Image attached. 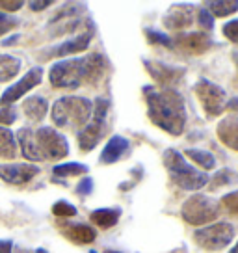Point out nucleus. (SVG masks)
Returning a JSON list of instances; mask_svg holds the SVG:
<instances>
[{"instance_id": "31", "label": "nucleus", "mask_w": 238, "mask_h": 253, "mask_svg": "<svg viewBox=\"0 0 238 253\" xmlns=\"http://www.w3.org/2000/svg\"><path fill=\"white\" fill-rule=\"evenodd\" d=\"M222 34L231 41V43H237L238 45V19H233V21L223 24Z\"/></svg>"}, {"instance_id": "24", "label": "nucleus", "mask_w": 238, "mask_h": 253, "mask_svg": "<svg viewBox=\"0 0 238 253\" xmlns=\"http://www.w3.org/2000/svg\"><path fill=\"white\" fill-rule=\"evenodd\" d=\"M89 171V168L86 164L80 162H65V164H58L54 166L52 173L56 177H77V175H86Z\"/></svg>"}, {"instance_id": "3", "label": "nucleus", "mask_w": 238, "mask_h": 253, "mask_svg": "<svg viewBox=\"0 0 238 253\" xmlns=\"http://www.w3.org/2000/svg\"><path fill=\"white\" fill-rule=\"evenodd\" d=\"M17 140L23 151V157L32 162L58 160L69 155L67 138L52 126H41V128L24 126L17 132Z\"/></svg>"}, {"instance_id": "16", "label": "nucleus", "mask_w": 238, "mask_h": 253, "mask_svg": "<svg viewBox=\"0 0 238 253\" xmlns=\"http://www.w3.org/2000/svg\"><path fill=\"white\" fill-rule=\"evenodd\" d=\"M128 147H130V142H128L125 136H112L108 143L104 145L103 153H101V158H99V162L101 164H114V162H118L121 158L127 155Z\"/></svg>"}, {"instance_id": "40", "label": "nucleus", "mask_w": 238, "mask_h": 253, "mask_svg": "<svg viewBox=\"0 0 238 253\" xmlns=\"http://www.w3.org/2000/svg\"><path fill=\"white\" fill-rule=\"evenodd\" d=\"M36 253H48V252L45 250V248H38V250H36Z\"/></svg>"}, {"instance_id": "19", "label": "nucleus", "mask_w": 238, "mask_h": 253, "mask_svg": "<svg viewBox=\"0 0 238 253\" xmlns=\"http://www.w3.org/2000/svg\"><path fill=\"white\" fill-rule=\"evenodd\" d=\"M23 112L30 121H36V123L43 121L48 112L47 99H43V97H30V99H26L23 103Z\"/></svg>"}, {"instance_id": "4", "label": "nucleus", "mask_w": 238, "mask_h": 253, "mask_svg": "<svg viewBox=\"0 0 238 253\" xmlns=\"http://www.w3.org/2000/svg\"><path fill=\"white\" fill-rule=\"evenodd\" d=\"M93 104L86 97H62L52 104V121L62 128H82L91 119Z\"/></svg>"}, {"instance_id": "36", "label": "nucleus", "mask_w": 238, "mask_h": 253, "mask_svg": "<svg viewBox=\"0 0 238 253\" xmlns=\"http://www.w3.org/2000/svg\"><path fill=\"white\" fill-rule=\"evenodd\" d=\"M28 6H30V9H32V11H43V9H47V8H50V6H52V2H50V0H43V2H36V0H34V2H28Z\"/></svg>"}, {"instance_id": "35", "label": "nucleus", "mask_w": 238, "mask_h": 253, "mask_svg": "<svg viewBox=\"0 0 238 253\" xmlns=\"http://www.w3.org/2000/svg\"><path fill=\"white\" fill-rule=\"evenodd\" d=\"M24 6L23 0H0V9H2V13H8V11H17V9H21Z\"/></svg>"}, {"instance_id": "15", "label": "nucleus", "mask_w": 238, "mask_h": 253, "mask_svg": "<svg viewBox=\"0 0 238 253\" xmlns=\"http://www.w3.org/2000/svg\"><path fill=\"white\" fill-rule=\"evenodd\" d=\"M91 38H93V26L89 28V30L82 32L80 36L77 38H73V40H67L64 41L62 45H58V47L50 48V54L48 56H58V58H62V56H69V54H79V52H84L87 47H89V43H91Z\"/></svg>"}, {"instance_id": "30", "label": "nucleus", "mask_w": 238, "mask_h": 253, "mask_svg": "<svg viewBox=\"0 0 238 253\" xmlns=\"http://www.w3.org/2000/svg\"><path fill=\"white\" fill-rule=\"evenodd\" d=\"M17 24H19V19H17V17L8 15V13H2V11H0V38L6 36L9 30L17 28Z\"/></svg>"}, {"instance_id": "1", "label": "nucleus", "mask_w": 238, "mask_h": 253, "mask_svg": "<svg viewBox=\"0 0 238 253\" xmlns=\"http://www.w3.org/2000/svg\"><path fill=\"white\" fill-rule=\"evenodd\" d=\"M145 103H147V116L155 125L166 130L171 136H181L186 125V106L184 99L179 91L171 87L145 86Z\"/></svg>"}, {"instance_id": "23", "label": "nucleus", "mask_w": 238, "mask_h": 253, "mask_svg": "<svg viewBox=\"0 0 238 253\" xmlns=\"http://www.w3.org/2000/svg\"><path fill=\"white\" fill-rule=\"evenodd\" d=\"M208 11L212 17H229L238 11V0H216L208 2Z\"/></svg>"}, {"instance_id": "8", "label": "nucleus", "mask_w": 238, "mask_h": 253, "mask_svg": "<svg viewBox=\"0 0 238 253\" xmlns=\"http://www.w3.org/2000/svg\"><path fill=\"white\" fill-rule=\"evenodd\" d=\"M233 238H235V227L227 221L210 223L194 233V242L205 252H220L233 242Z\"/></svg>"}, {"instance_id": "21", "label": "nucleus", "mask_w": 238, "mask_h": 253, "mask_svg": "<svg viewBox=\"0 0 238 253\" xmlns=\"http://www.w3.org/2000/svg\"><path fill=\"white\" fill-rule=\"evenodd\" d=\"M21 60L11 54H0V82L13 80L21 71Z\"/></svg>"}, {"instance_id": "37", "label": "nucleus", "mask_w": 238, "mask_h": 253, "mask_svg": "<svg viewBox=\"0 0 238 253\" xmlns=\"http://www.w3.org/2000/svg\"><path fill=\"white\" fill-rule=\"evenodd\" d=\"M13 252V242L11 240H0V253H11Z\"/></svg>"}, {"instance_id": "6", "label": "nucleus", "mask_w": 238, "mask_h": 253, "mask_svg": "<svg viewBox=\"0 0 238 253\" xmlns=\"http://www.w3.org/2000/svg\"><path fill=\"white\" fill-rule=\"evenodd\" d=\"M108 108H110L108 99L99 97L95 101L93 110H91V119L86 123V126H82L79 130V147L82 153H89V151L95 149L97 143L106 134V130H108V125H106Z\"/></svg>"}, {"instance_id": "25", "label": "nucleus", "mask_w": 238, "mask_h": 253, "mask_svg": "<svg viewBox=\"0 0 238 253\" xmlns=\"http://www.w3.org/2000/svg\"><path fill=\"white\" fill-rule=\"evenodd\" d=\"M184 155L188 158H192L196 164L203 168V169H214L216 168V158L212 153H208V151H203V149H186L184 151Z\"/></svg>"}, {"instance_id": "29", "label": "nucleus", "mask_w": 238, "mask_h": 253, "mask_svg": "<svg viewBox=\"0 0 238 253\" xmlns=\"http://www.w3.org/2000/svg\"><path fill=\"white\" fill-rule=\"evenodd\" d=\"M220 207H223L233 216H238V190L237 192H231L227 196H223L222 201H220Z\"/></svg>"}, {"instance_id": "20", "label": "nucleus", "mask_w": 238, "mask_h": 253, "mask_svg": "<svg viewBox=\"0 0 238 253\" xmlns=\"http://www.w3.org/2000/svg\"><path fill=\"white\" fill-rule=\"evenodd\" d=\"M119 216H121V209H97L89 214V220L101 229H110L119 221Z\"/></svg>"}, {"instance_id": "2", "label": "nucleus", "mask_w": 238, "mask_h": 253, "mask_svg": "<svg viewBox=\"0 0 238 253\" xmlns=\"http://www.w3.org/2000/svg\"><path fill=\"white\" fill-rule=\"evenodd\" d=\"M104 69L106 62L103 54L91 52L82 58H69L56 62L48 71V80L52 86L60 89H77L84 84L95 86L104 77Z\"/></svg>"}, {"instance_id": "13", "label": "nucleus", "mask_w": 238, "mask_h": 253, "mask_svg": "<svg viewBox=\"0 0 238 253\" xmlns=\"http://www.w3.org/2000/svg\"><path fill=\"white\" fill-rule=\"evenodd\" d=\"M38 173H40V168L36 164H24V162L0 164V179L9 184H26Z\"/></svg>"}, {"instance_id": "39", "label": "nucleus", "mask_w": 238, "mask_h": 253, "mask_svg": "<svg viewBox=\"0 0 238 253\" xmlns=\"http://www.w3.org/2000/svg\"><path fill=\"white\" fill-rule=\"evenodd\" d=\"M17 40H21V38H19V36H11L9 40L2 41V45H13V43H17Z\"/></svg>"}, {"instance_id": "42", "label": "nucleus", "mask_w": 238, "mask_h": 253, "mask_svg": "<svg viewBox=\"0 0 238 253\" xmlns=\"http://www.w3.org/2000/svg\"><path fill=\"white\" fill-rule=\"evenodd\" d=\"M104 253H119V252H114V250H106Z\"/></svg>"}, {"instance_id": "27", "label": "nucleus", "mask_w": 238, "mask_h": 253, "mask_svg": "<svg viewBox=\"0 0 238 253\" xmlns=\"http://www.w3.org/2000/svg\"><path fill=\"white\" fill-rule=\"evenodd\" d=\"M77 207L71 205L69 201H65V199H60V201H56L54 205H52V214H54L56 218H73V216H77Z\"/></svg>"}, {"instance_id": "5", "label": "nucleus", "mask_w": 238, "mask_h": 253, "mask_svg": "<svg viewBox=\"0 0 238 253\" xmlns=\"http://www.w3.org/2000/svg\"><path fill=\"white\" fill-rule=\"evenodd\" d=\"M164 166H166L169 179L183 190H199L208 182V175L196 169L186 162L183 153L177 149H166L162 155Z\"/></svg>"}, {"instance_id": "22", "label": "nucleus", "mask_w": 238, "mask_h": 253, "mask_svg": "<svg viewBox=\"0 0 238 253\" xmlns=\"http://www.w3.org/2000/svg\"><path fill=\"white\" fill-rule=\"evenodd\" d=\"M17 155V142L13 132L6 128V126H0V158H15Z\"/></svg>"}, {"instance_id": "10", "label": "nucleus", "mask_w": 238, "mask_h": 253, "mask_svg": "<svg viewBox=\"0 0 238 253\" xmlns=\"http://www.w3.org/2000/svg\"><path fill=\"white\" fill-rule=\"evenodd\" d=\"M41 80H43V69L41 67H32L30 71L24 75L21 80H17L15 84H11V86L2 93L0 97V104L2 106H11V104L19 101V99H23V95H26L30 89L41 84Z\"/></svg>"}, {"instance_id": "44", "label": "nucleus", "mask_w": 238, "mask_h": 253, "mask_svg": "<svg viewBox=\"0 0 238 253\" xmlns=\"http://www.w3.org/2000/svg\"><path fill=\"white\" fill-rule=\"evenodd\" d=\"M89 253H97V252H93V250H91V252H89Z\"/></svg>"}, {"instance_id": "12", "label": "nucleus", "mask_w": 238, "mask_h": 253, "mask_svg": "<svg viewBox=\"0 0 238 253\" xmlns=\"http://www.w3.org/2000/svg\"><path fill=\"white\" fill-rule=\"evenodd\" d=\"M175 48H179L181 52L194 56L205 54L208 48L212 47L210 38L203 32H190V34H179L175 40H171Z\"/></svg>"}, {"instance_id": "11", "label": "nucleus", "mask_w": 238, "mask_h": 253, "mask_svg": "<svg viewBox=\"0 0 238 253\" xmlns=\"http://www.w3.org/2000/svg\"><path fill=\"white\" fill-rule=\"evenodd\" d=\"M143 65H145V71L153 77V80L162 87L181 82L186 73L183 67H175V65H167L162 62H155V60H143Z\"/></svg>"}, {"instance_id": "32", "label": "nucleus", "mask_w": 238, "mask_h": 253, "mask_svg": "<svg viewBox=\"0 0 238 253\" xmlns=\"http://www.w3.org/2000/svg\"><path fill=\"white\" fill-rule=\"evenodd\" d=\"M17 121V108L15 106H2L0 108V125L8 126Z\"/></svg>"}, {"instance_id": "34", "label": "nucleus", "mask_w": 238, "mask_h": 253, "mask_svg": "<svg viewBox=\"0 0 238 253\" xmlns=\"http://www.w3.org/2000/svg\"><path fill=\"white\" fill-rule=\"evenodd\" d=\"M199 24L203 26V28H206V30H212L214 28V17L210 15V11L208 9H199Z\"/></svg>"}, {"instance_id": "43", "label": "nucleus", "mask_w": 238, "mask_h": 253, "mask_svg": "<svg viewBox=\"0 0 238 253\" xmlns=\"http://www.w3.org/2000/svg\"><path fill=\"white\" fill-rule=\"evenodd\" d=\"M233 58H235V62H237V65H238V56L235 54V56H233Z\"/></svg>"}, {"instance_id": "26", "label": "nucleus", "mask_w": 238, "mask_h": 253, "mask_svg": "<svg viewBox=\"0 0 238 253\" xmlns=\"http://www.w3.org/2000/svg\"><path fill=\"white\" fill-rule=\"evenodd\" d=\"M238 181V175L233 171V169H229V168H225V169H220L218 173L214 175V179H208V186H210V190H218L222 188V184L225 186V184H233V182Z\"/></svg>"}, {"instance_id": "28", "label": "nucleus", "mask_w": 238, "mask_h": 253, "mask_svg": "<svg viewBox=\"0 0 238 253\" xmlns=\"http://www.w3.org/2000/svg\"><path fill=\"white\" fill-rule=\"evenodd\" d=\"M145 38H147V41H149V43H153V45H160V47H167V48L173 47L171 38H167L166 34H162V32L145 30Z\"/></svg>"}, {"instance_id": "33", "label": "nucleus", "mask_w": 238, "mask_h": 253, "mask_svg": "<svg viewBox=\"0 0 238 253\" xmlns=\"http://www.w3.org/2000/svg\"><path fill=\"white\" fill-rule=\"evenodd\" d=\"M91 192H93V179L91 177H84L79 182V186H77V194H79L80 198H86Z\"/></svg>"}, {"instance_id": "41", "label": "nucleus", "mask_w": 238, "mask_h": 253, "mask_svg": "<svg viewBox=\"0 0 238 253\" xmlns=\"http://www.w3.org/2000/svg\"><path fill=\"white\" fill-rule=\"evenodd\" d=\"M229 253H238V242H237V244H235V248H233V250H231Z\"/></svg>"}, {"instance_id": "9", "label": "nucleus", "mask_w": 238, "mask_h": 253, "mask_svg": "<svg viewBox=\"0 0 238 253\" xmlns=\"http://www.w3.org/2000/svg\"><path fill=\"white\" fill-rule=\"evenodd\" d=\"M194 91L198 95L206 118H216L223 112L225 108V89L223 87L206 79H199L198 84L194 86Z\"/></svg>"}, {"instance_id": "18", "label": "nucleus", "mask_w": 238, "mask_h": 253, "mask_svg": "<svg viewBox=\"0 0 238 253\" xmlns=\"http://www.w3.org/2000/svg\"><path fill=\"white\" fill-rule=\"evenodd\" d=\"M62 233L65 238H69L75 244H91L97 238V233L93 227L86 223H62Z\"/></svg>"}, {"instance_id": "14", "label": "nucleus", "mask_w": 238, "mask_h": 253, "mask_svg": "<svg viewBox=\"0 0 238 253\" xmlns=\"http://www.w3.org/2000/svg\"><path fill=\"white\" fill-rule=\"evenodd\" d=\"M162 23L169 30H184V28H188L194 23V9L190 6H186V4L171 6L169 11L162 19Z\"/></svg>"}, {"instance_id": "38", "label": "nucleus", "mask_w": 238, "mask_h": 253, "mask_svg": "<svg viewBox=\"0 0 238 253\" xmlns=\"http://www.w3.org/2000/svg\"><path fill=\"white\" fill-rule=\"evenodd\" d=\"M225 108L229 112H233V114H238V97H235V99H231L229 103L225 104Z\"/></svg>"}, {"instance_id": "17", "label": "nucleus", "mask_w": 238, "mask_h": 253, "mask_svg": "<svg viewBox=\"0 0 238 253\" xmlns=\"http://www.w3.org/2000/svg\"><path fill=\"white\" fill-rule=\"evenodd\" d=\"M218 138L229 149L238 151V114H231L218 123Z\"/></svg>"}, {"instance_id": "7", "label": "nucleus", "mask_w": 238, "mask_h": 253, "mask_svg": "<svg viewBox=\"0 0 238 253\" xmlns=\"http://www.w3.org/2000/svg\"><path fill=\"white\" fill-rule=\"evenodd\" d=\"M220 209L222 207L216 199L203 196V194H196L184 201L181 216L190 225H206L220 216Z\"/></svg>"}]
</instances>
